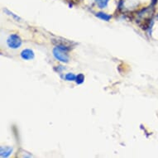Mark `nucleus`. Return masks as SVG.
I'll use <instances>...</instances> for the list:
<instances>
[{
  "label": "nucleus",
  "instance_id": "obj_1",
  "mask_svg": "<svg viewBox=\"0 0 158 158\" xmlns=\"http://www.w3.org/2000/svg\"><path fill=\"white\" fill-rule=\"evenodd\" d=\"M68 50L66 48H64V47L61 46H57L53 49V56L60 62L67 63L69 61V56L67 54Z\"/></svg>",
  "mask_w": 158,
  "mask_h": 158
},
{
  "label": "nucleus",
  "instance_id": "obj_2",
  "mask_svg": "<svg viewBox=\"0 0 158 158\" xmlns=\"http://www.w3.org/2000/svg\"><path fill=\"white\" fill-rule=\"evenodd\" d=\"M22 39L17 34H12L7 39V44L12 49H18L22 46Z\"/></svg>",
  "mask_w": 158,
  "mask_h": 158
},
{
  "label": "nucleus",
  "instance_id": "obj_3",
  "mask_svg": "<svg viewBox=\"0 0 158 158\" xmlns=\"http://www.w3.org/2000/svg\"><path fill=\"white\" fill-rule=\"evenodd\" d=\"M21 57L23 60H32L35 57V54L32 50L31 49H24L21 52Z\"/></svg>",
  "mask_w": 158,
  "mask_h": 158
},
{
  "label": "nucleus",
  "instance_id": "obj_4",
  "mask_svg": "<svg viewBox=\"0 0 158 158\" xmlns=\"http://www.w3.org/2000/svg\"><path fill=\"white\" fill-rule=\"evenodd\" d=\"M13 152V149L11 148H1V157H8Z\"/></svg>",
  "mask_w": 158,
  "mask_h": 158
},
{
  "label": "nucleus",
  "instance_id": "obj_5",
  "mask_svg": "<svg viewBox=\"0 0 158 158\" xmlns=\"http://www.w3.org/2000/svg\"><path fill=\"white\" fill-rule=\"evenodd\" d=\"M96 17H98V18H100L102 20H104V21H109L110 19H111V15H109V14H107L105 13H102V12H99V13H96Z\"/></svg>",
  "mask_w": 158,
  "mask_h": 158
},
{
  "label": "nucleus",
  "instance_id": "obj_6",
  "mask_svg": "<svg viewBox=\"0 0 158 158\" xmlns=\"http://www.w3.org/2000/svg\"><path fill=\"white\" fill-rule=\"evenodd\" d=\"M109 0H96L97 5L99 8H105L108 6Z\"/></svg>",
  "mask_w": 158,
  "mask_h": 158
},
{
  "label": "nucleus",
  "instance_id": "obj_7",
  "mask_svg": "<svg viewBox=\"0 0 158 158\" xmlns=\"http://www.w3.org/2000/svg\"><path fill=\"white\" fill-rule=\"evenodd\" d=\"M65 78L66 81H75V79H76V75H75L74 74H72V73H68V74L65 75Z\"/></svg>",
  "mask_w": 158,
  "mask_h": 158
},
{
  "label": "nucleus",
  "instance_id": "obj_8",
  "mask_svg": "<svg viewBox=\"0 0 158 158\" xmlns=\"http://www.w3.org/2000/svg\"><path fill=\"white\" fill-rule=\"evenodd\" d=\"M75 81H76V83L79 84V85H81L85 81V76H84L83 74H80V75H78L76 76V79H75Z\"/></svg>",
  "mask_w": 158,
  "mask_h": 158
}]
</instances>
